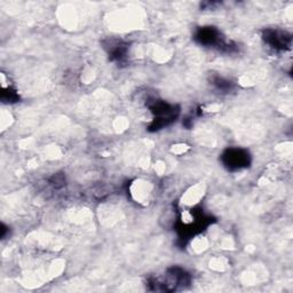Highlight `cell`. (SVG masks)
<instances>
[{
  "mask_svg": "<svg viewBox=\"0 0 293 293\" xmlns=\"http://www.w3.org/2000/svg\"><path fill=\"white\" fill-rule=\"evenodd\" d=\"M226 157V164L229 169H238L240 170L243 166L249 163V156L247 154H243L242 150H231L228 151Z\"/></svg>",
  "mask_w": 293,
  "mask_h": 293,
  "instance_id": "1",
  "label": "cell"
},
{
  "mask_svg": "<svg viewBox=\"0 0 293 293\" xmlns=\"http://www.w3.org/2000/svg\"><path fill=\"white\" fill-rule=\"evenodd\" d=\"M266 39L276 49L285 48L288 45V42H290V37H287L285 32H279V31H268Z\"/></svg>",
  "mask_w": 293,
  "mask_h": 293,
  "instance_id": "2",
  "label": "cell"
},
{
  "mask_svg": "<svg viewBox=\"0 0 293 293\" xmlns=\"http://www.w3.org/2000/svg\"><path fill=\"white\" fill-rule=\"evenodd\" d=\"M196 38L203 44L214 45L215 43L219 42V34H218V31L209 26V28L202 29L200 32L197 34Z\"/></svg>",
  "mask_w": 293,
  "mask_h": 293,
  "instance_id": "3",
  "label": "cell"
}]
</instances>
